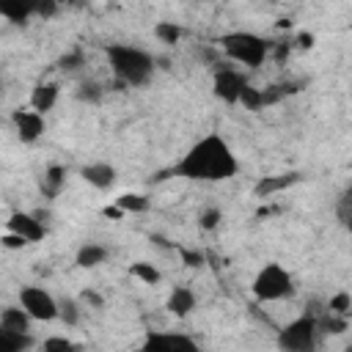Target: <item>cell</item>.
<instances>
[{
    "label": "cell",
    "instance_id": "1",
    "mask_svg": "<svg viewBox=\"0 0 352 352\" xmlns=\"http://www.w3.org/2000/svg\"><path fill=\"white\" fill-rule=\"evenodd\" d=\"M239 162L231 151V146L220 135H204L198 143L187 148V154L173 165V176L190 179V182H226L236 176Z\"/></svg>",
    "mask_w": 352,
    "mask_h": 352
},
{
    "label": "cell",
    "instance_id": "2",
    "mask_svg": "<svg viewBox=\"0 0 352 352\" xmlns=\"http://www.w3.org/2000/svg\"><path fill=\"white\" fill-rule=\"evenodd\" d=\"M107 60L118 82L124 85H146L148 77L154 74V58L132 44H110L107 47Z\"/></svg>",
    "mask_w": 352,
    "mask_h": 352
},
{
    "label": "cell",
    "instance_id": "3",
    "mask_svg": "<svg viewBox=\"0 0 352 352\" xmlns=\"http://www.w3.org/2000/svg\"><path fill=\"white\" fill-rule=\"evenodd\" d=\"M217 44H220V50H223L234 63L250 66V69L261 66L264 58H267L270 50H272V44H270L267 38H261V36H256V33H250V30H231V33H223V36L217 38Z\"/></svg>",
    "mask_w": 352,
    "mask_h": 352
},
{
    "label": "cell",
    "instance_id": "4",
    "mask_svg": "<svg viewBox=\"0 0 352 352\" xmlns=\"http://www.w3.org/2000/svg\"><path fill=\"white\" fill-rule=\"evenodd\" d=\"M250 289H253V297L256 300L275 302V300H283V297H292L294 294V280H292V275L278 261H270V264H264L256 272Z\"/></svg>",
    "mask_w": 352,
    "mask_h": 352
},
{
    "label": "cell",
    "instance_id": "5",
    "mask_svg": "<svg viewBox=\"0 0 352 352\" xmlns=\"http://www.w3.org/2000/svg\"><path fill=\"white\" fill-rule=\"evenodd\" d=\"M316 333H319L316 314H302V316L292 319L278 333V346L280 349H289V352H308L316 344Z\"/></svg>",
    "mask_w": 352,
    "mask_h": 352
},
{
    "label": "cell",
    "instance_id": "6",
    "mask_svg": "<svg viewBox=\"0 0 352 352\" xmlns=\"http://www.w3.org/2000/svg\"><path fill=\"white\" fill-rule=\"evenodd\" d=\"M19 305L33 316V322H52L58 319V300L44 286H22L19 289Z\"/></svg>",
    "mask_w": 352,
    "mask_h": 352
},
{
    "label": "cell",
    "instance_id": "7",
    "mask_svg": "<svg viewBox=\"0 0 352 352\" xmlns=\"http://www.w3.org/2000/svg\"><path fill=\"white\" fill-rule=\"evenodd\" d=\"M245 85H248L245 74L236 72V69H231V66L217 69V72H214V80H212V91H214V96L223 99L226 104H236L239 96H242V91H245Z\"/></svg>",
    "mask_w": 352,
    "mask_h": 352
},
{
    "label": "cell",
    "instance_id": "8",
    "mask_svg": "<svg viewBox=\"0 0 352 352\" xmlns=\"http://www.w3.org/2000/svg\"><path fill=\"white\" fill-rule=\"evenodd\" d=\"M11 121H14L16 138H19L22 143H36V140L44 135V129H47L44 113H38V110H33V107H30V110H14Z\"/></svg>",
    "mask_w": 352,
    "mask_h": 352
},
{
    "label": "cell",
    "instance_id": "9",
    "mask_svg": "<svg viewBox=\"0 0 352 352\" xmlns=\"http://www.w3.org/2000/svg\"><path fill=\"white\" fill-rule=\"evenodd\" d=\"M6 228L22 234L28 242H38V239H44V234H47V223H44L36 212H14V214L8 217V223H6Z\"/></svg>",
    "mask_w": 352,
    "mask_h": 352
},
{
    "label": "cell",
    "instance_id": "10",
    "mask_svg": "<svg viewBox=\"0 0 352 352\" xmlns=\"http://www.w3.org/2000/svg\"><path fill=\"white\" fill-rule=\"evenodd\" d=\"M80 176L96 190H110L116 184V168L110 162H88L80 168Z\"/></svg>",
    "mask_w": 352,
    "mask_h": 352
},
{
    "label": "cell",
    "instance_id": "11",
    "mask_svg": "<svg viewBox=\"0 0 352 352\" xmlns=\"http://www.w3.org/2000/svg\"><path fill=\"white\" fill-rule=\"evenodd\" d=\"M38 8H41V0H0V14L14 25H22L30 16H38Z\"/></svg>",
    "mask_w": 352,
    "mask_h": 352
},
{
    "label": "cell",
    "instance_id": "12",
    "mask_svg": "<svg viewBox=\"0 0 352 352\" xmlns=\"http://www.w3.org/2000/svg\"><path fill=\"white\" fill-rule=\"evenodd\" d=\"M300 182V173H278V176H264V179H258L256 182V187H253V195L256 198H272V195H278L280 190H286V187H292V184H297Z\"/></svg>",
    "mask_w": 352,
    "mask_h": 352
},
{
    "label": "cell",
    "instance_id": "13",
    "mask_svg": "<svg viewBox=\"0 0 352 352\" xmlns=\"http://www.w3.org/2000/svg\"><path fill=\"white\" fill-rule=\"evenodd\" d=\"M143 346L146 349H195V341L182 333H148Z\"/></svg>",
    "mask_w": 352,
    "mask_h": 352
},
{
    "label": "cell",
    "instance_id": "14",
    "mask_svg": "<svg viewBox=\"0 0 352 352\" xmlns=\"http://www.w3.org/2000/svg\"><path fill=\"white\" fill-rule=\"evenodd\" d=\"M58 96H60V85H58V82H52V80L38 82V85L30 91V107L38 110V113H50V110L55 107Z\"/></svg>",
    "mask_w": 352,
    "mask_h": 352
},
{
    "label": "cell",
    "instance_id": "15",
    "mask_svg": "<svg viewBox=\"0 0 352 352\" xmlns=\"http://www.w3.org/2000/svg\"><path fill=\"white\" fill-rule=\"evenodd\" d=\"M165 308H168L173 316L184 319V316H187V314L195 308V292H192L190 286H173V292L168 294Z\"/></svg>",
    "mask_w": 352,
    "mask_h": 352
},
{
    "label": "cell",
    "instance_id": "16",
    "mask_svg": "<svg viewBox=\"0 0 352 352\" xmlns=\"http://www.w3.org/2000/svg\"><path fill=\"white\" fill-rule=\"evenodd\" d=\"M63 184H66V170H63L60 165L44 168L41 179H38V190H41L44 198H58L60 190H63Z\"/></svg>",
    "mask_w": 352,
    "mask_h": 352
},
{
    "label": "cell",
    "instance_id": "17",
    "mask_svg": "<svg viewBox=\"0 0 352 352\" xmlns=\"http://www.w3.org/2000/svg\"><path fill=\"white\" fill-rule=\"evenodd\" d=\"M30 322H33V316H30L22 305H6V308L0 311V327H6V330L28 333V330H30Z\"/></svg>",
    "mask_w": 352,
    "mask_h": 352
},
{
    "label": "cell",
    "instance_id": "18",
    "mask_svg": "<svg viewBox=\"0 0 352 352\" xmlns=\"http://www.w3.org/2000/svg\"><path fill=\"white\" fill-rule=\"evenodd\" d=\"M104 258H107V248H104V245H99V242H85V245L77 250V256H74L77 267H82V270L99 267Z\"/></svg>",
    "mask_w": 352,
    "mask_h": 352
},
{
    "label": "cell",
    "instance_id": "19",
    "mask_svg": "<svg viewBox=\"0 0 352 352\" xmlns=\"http://www.w3.org/2000/svg\"><path fill=\"white\" fill-rule=\"evenodd\" d=\"M336 220L341 223V228H346L352 234V182L341 190V195L336 201Z\"/></svg>",
    "mask_w": 352,
    "mask_h": 352
},
{
    "label": "cell",
    "instance_id": "20",
    "mask_svg": "<svg viewBox=\"0 0 352 352\" xmlns=\"http://www.w3.org/2000/svg\"><path fill=\"white\" fill-rule=\"evenodd\" d=\"M116 206H121L124 212H132V214H143L151 209V201L143 192H124L116 198Z\"/></svg>",
    "mask_w": 352,
    "mask_h": 352
},
{
    "label": "cell",
    "instance_id": "21",
    "mask_svg": "<svg viewBox=\"0 0 352 352\" xmlns=\"http://www.w3.org/2000/svg\"><path fill=\"white\" fill-rule=\"evenodd\" d=\"M30 344H33V341H30L28 333L0 327V349H6V352H22V349H28Z\"/></svg>",
    "mask_w": 352,
    "mask_h": 352
},
{
    "label": "cell",
    "instance_id": "22",
    "mask_svg": "<svg viewBox=\"0 0 352 352\" xmlns=\"http://www.w3.org/2000/svg\"><path fill=\"white\" fill-rule=\"evenodd\" d=\"M129 275L138 278V280L146 283V286H157V283L162 280V272H160L151 261H135V264H129Z\"/></svg>",
    "mask_w": 352,
    "mask_h": 352
},
{
    "label": "cell",
    "instance_id": "23",
    "mask_svg": "<svg viewBox=\"0 0 352 352\" xmlns=\"http://www.w3.org/2000/svg\"><path fill=\"white\" fill-rule=\"evenodd\" d=\"M316 322H319V330H324V333H344L346 330V316L333 314L327 308H324V316H316Z\"/></svg>",
    "mask_w": 352,
    "mask_h": 352
},
{
    "label": "cell",
    "instance_id": "24",
    "mask_svg": "<svg viewBox=\"0 0 352 352\" xmlns=\"http://www.w3.org/2000/svg\"><path fill=\"white\" fill-rule=\"evenodd\" d=\"M154 36L162 41V44H176L182 38V28L176 22H157L154 25Z\"/></svg>",
    "mask_w": 352,
    "mask_h": 352
},
{
    "label": "cell",
    "instance_id": "25",
    "mask_svg": "<svg viewBox=\"0 0 352 352\" xmlns=\"http://www.w3.org/2000/svg\"><path fill=\"white\" fill-rule=\"evenodd\" d=\"M58 305H60L58 319H63L66 324H77V322H80V305H77V300H72V297H60Z\"/></svg>",
    "mask_w": 352,
    "mask_h": 352
},
{
    "label": "cell",
    "instance_id": "26",
    "mask_svg": "<svg viewBox=\"0 0 352 352\" xmlns=\"http://www.w3.org/2000/svg\"><path fill=\"white\" fill-rule=\"evenodd\" d=\"M102 85L99 82H94V80H85V82H80L77 85V99L80 102H91V104H96L99 99H102Z\"/></svg>",
    "mask_w": 352,
    "mask_h": 352
},
{
    "label": "cell",
    "instance_id": "27",
    "mask_svg": "<svg viewBox=\"0 0 352 352\" xmlns=\"http://www.w3.org/2000/svg\"><path fill=\"white\" fill-rule=\"evenodd\" d=\"M239 102L248 107V110H261L267 102H264V91H258V88H253L250 82L245 85V91H242V96H239Z\"/></svg>",
    "mask_w": 352,
    "mask_h": 352
},
{
    "label": "cell",
    "instance_id": "28",
    "mask_svg": "<svg viewBox=\"0 0 352 352\" xmlns=\"http://www.w3.org/2000/svg\"><path fill=\"white\" fill-rule=\"evenodd\" d=\"M349 308H352V294H349V292H338V294H333V297L327 300V311H333V314L346 316Z\"/></svg>",
    "mask_w": 352,
    "mask_h": 352
},
{
    "label": "cell",
    "instance_id": "29",
    "mask_svg": "<svg viewBox=\"0 0 352 352\" xmlns=\"http://www.w3.org/2000/svg\"><path fill=\"white\" fill-rule=\"evenodd\" d=\"M220 220H223V212H220L217 206H209V209H204V212L198 214V226H201L204 231H214V228L220 226Z\"/></svg>",
    "mask_w": 352,
    "mask_h": 352
},
{
    "label": "cell",
    "instance_id": "30",
    "mask_svg": "<svg viewBox=\"0 0 352 352\" xmlns=\"http://www.w3.org/2000/svg\"><path fill=\"white\" fill-rule=\"evenodd\" d=\"M41 346H44L47 352H69V349H74V344H72L69 338H63V336H52V338H47Z\"/></svg>",
    "mask_w": 352,
    "mask_h": 352
},
{
    "label": "cell",
    "instance_id": "31",
    "mask_svg": "<svg viewBox=\"0 0 352 352\" xmlns=\"http://www.w3.org/2000/svg\"><path fill=\"white\" fill-rule=\"evenodd\" d=\"M58 66L63 69V72H72V69H80L82 66V52L80 50H72V52H66L60 60H58Z\"/></svg>",
    "mask_w": 352,
    "mask_h": 352
},
{
    "label": "cell",
    "instance_id": "32",
    "mask_svg": "<svg viewBox=\"0 0 352 352\" xmlns=\"http://www.w3.org/2000/svg\"><path fill=\"white\" fill-rule=\"evenodd\" d=\"M3 248H8V250H16V248H25V245H30L22 234H16V231H11V228H6V234H3Z\"/></svg>",
    "mask_w": 352,
    "mask_h": 352
},
{
    "label": "cell",
    "instance_id": "33",
    "mask_svg": "<svg viewBox=\"0 0 352 352\" xmlns=\"http://www.w3.org/2000/svg\"><path fill=\"white\" fill-rule=\"evenodd\" d=\"M179 253H182V261L187 267H201L204 264V253L201 250H179Z\"/></svg>",
    "mask_w": 352,
    "mask_h": 352
},
{
    "label": "cell",
    "instance_id": "34",
    "mask_svg": "<svg viewBox=\"0 0 352 352\" xmlns=\"http://www.w3.org/2000/svg\"><path fill=\"white\" fill-rule=\"evenodd\" d=\"M82 302H91L94 308H102V297H99L96 292H91V289H85V292H82Z\"/></svg>",
    "mask_w": 352,
    "mask_h": 352
},
{
    "label": "cell",
    "instance_id": "35",
    "mask_svg": "<svg viewBox=\"0 0 352 352\" xmlns=\"http://www.w3.org/2000/svg\"><path fill=\"white\" fill-rule=\"evenodd\" d=\"M297 41H300V47H302V50L314 47V36H311V33H300V36H297Z\"/></svg>",
    "mask_w": 352,
    "mask_h": 352
}]
</instances>
